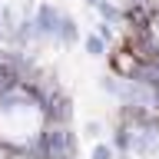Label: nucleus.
Listing matches in <instances>:
<instances>
[{"label":"nucleus","mask_w":159,"mask_h":159,"mask_svg":"<svg viewBox=\"0 0 159 159\" xmlns=\"http://www.w3.org/2000/svg\"><path fill=\"white\" fill-rule=\"evenodd\" d=\"M83 43H86V53H89V57H103V53H106V40L99 37V33H86Z\"/></svg>","instance_id":"nucleus-1"},{"label":"nucleus","mask_w":159,"mask_h":159,"mask_svg":"<svg viewBox=\"0 0 159 159\" xmlns=\"http://www.w3.org/2000/svg\"><path fill=\"white\" fill-rule=\"evenodd\" d=\"M96 7H99V13H103V20H106V23H119V20H123V13H119L109 0H99Z\"/></svg>","instance_id":"nucleus-2"},{"label":"nucleus","mask_w":159,"mask_h":159,"mask_svg":"<svg viewBox=\"0 0 159 159\" xmlns=\"http://www.w3.org/2000/svg\"><path fill=\"white\" fill-rule=\"evenodd\" d=\"M89 159H116V146L113 143H96L93 152H89Z\"/></svg>","instance_id":"nucleus-3"},{"label":"nucleus","mask_w":159,"mask_h":159,"mask_svg":"<svg viewBox=\"0 0 159 159\" xmlns=\"http://www.w3.org/2000/svg\"><path fill=\"white\" fill-rule=\"evenodd\" d=\"M83 136H89V139H99V136H103V123L89 119V123H86V133H83Z\"/></svg>","instance_id":"nucleus-4"},{"label":"nucleus","mask_w":159,"mask_h":159,"mask_svg":"<svg viewBox=\"0 0 159 159\" xmlns=\"http://www.w3.org/2000/svg\"><path fill=\"white\" fill-rule=\"evenodd\" d=\"M96 33H99V37H103V40H106V43H109V40H113V27H109L106 20H103V23H99V27H96Z\"/></svg>","instance_id":"nucleus-5"},{"label":"nucleus","mask_w":159,"mask_h":159,"mask_svg":"<svg viewBox=\"0 0 159 159\" xmlns=\"http://www.w3.org/2000/svg\"><path fill=\"white\" fill-rule=\"evenodd\" d=\"M0 33H7V23H3V13H0Z\"/></svg>","instance_id":"nucleus-6"}]
</instances>
